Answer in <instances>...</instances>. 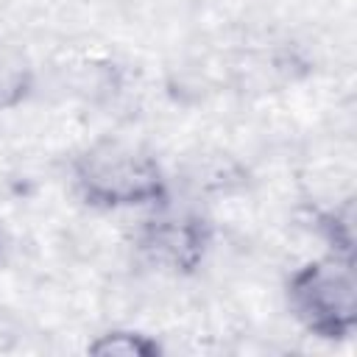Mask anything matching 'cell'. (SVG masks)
<instances>
[{"mask_svg": "<svg viewBox=\"0 0 357 357\" xmlns=\"http://www.w3.org/2000/svg\"><path fill=\"white\" fill-rule=\"evenodd\" d=\"M287 307L293 318L321 340H343L357 326L354 259L326 254L296 268L287 279Z\"/></svg>", "mask_w": 357, "mask_h": 357, "instance_id": "7a4b0ae2", "label": "cell"}, {"mask_svg": "<svg viewBox=\"0 0 357 357\" xmlns=\"http://www.w3.org/2000/svg\"><path fill=\"white\" fill-rule=\"evenodd\" d=\"M86 351L95 357H156L162 351V346L142 332L112 329V332L98 335L86 346Z\"/></svg>", "mask_w": 357, "mask_h": 357, "instance_id": "5b68a950", "label": "cell"}, {"mask_svg": "<svg viewBox=\"0 0 357 357\" xmlns=\"http://www.w3.org/2000/svg\"><path fill=\"white\" fill-rule=\"evenodd\" d=\"M318 229L329 245L332 254L351 257L354 259V218H351V204L335 206L329 212L318 215Z\"/></svg>", "mask_w": 357, "mask_h": 357, "instance_id": "8992f818", "label": "cell"}, {"mask_svg": "<svg viewBox=\"0 0 357 357\" xmlns=\"http://www.w3.org/2000/svg\"><path fill=\"white\" fill-rule=\"evenodd\" d=\"M153 215L137 234L139 254L159 271L173 276L195 273L209 251V223L195 212H176L167 204L151 209Z\"/></svg>", "mask_w": 357, "mask_h": 357, "instance_id": "3957f363", "label": "cell"}, {"mask_svg": "<svg viewBox=\"0 0 357 357\" xmlns=\"http://www.w3.org/2000/svg\"><path fill=\"white\" fill-rule=\"evenodd\" d=\"M33 92V67L28 56L8 42H0V112L22 106Z\"/></svg>", "mask_w": 357, "mask_h": 357, "instance_id": "277c9868", "label": "cell"}, {"mask_svg": "<svg viewBox=\"0 0 357 357\" xmlns=\"http://www.w3.org/2000/svg\"><path fill=\"white\" fill-rule=\"evenodd\" d=\"M73 187L95 209H156L167 204L159 159L139 142L100 137L73 159Z\"/></svg>", "mask_w": 357, "mask_h": 357, "instance_id": "6da1fadb", "label": "cell"}]
</instances>
